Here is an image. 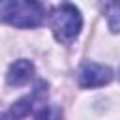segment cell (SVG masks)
<instances>
[{
  "label": "cell",
  "instance_id": "7a4b0ae2",
  "mask_svg": "<svg viewBox=\"0 0 120 120\" xmlns=\"http://www.w3.org/2000/svg\"><path fill=\"white\" fill-rule=\"evenodd\" d=\"M49 26L60 43H71L82 28V17L73 4L64 2L51 11Z\"/></svg>",
  "mask_w": 120,
  "mask_h": 120
},
{
  "label": "cell",
  "instance_id": "277c9868",
  "mask_svg": "<svg viewBox=\"0 0 120 120\" xmlns=\"http://www.w3.org/2000/svg\"><path fill=\"white\" fill-rule=\"evenodd\" d=\"M32 77H34V64L30 60H24V58L15 60L9 66L8 75H6L9 86H22V84L30 82Z\"/></svg>",
  "mask_w": 120,
  "mask_h": 120
},
{
  "label": "cell",
  "instance_id": "6da1fadb",
  "mask_svg": "<svg viewBox=\"0 0 120 120\" xmlns=\"http://www.w3.org/2000/svg\"><path fill=\"white\" fill-rule=\"evenodd\" d=\"M45 9L39 0H0V21L17 28H36L43 22Z\"/></svg>",
  "mask_w": 120,
  "mask_h": 120
},
{
  "label": "cell",
  "instance_id": "3957f363",
  "mask_svg": "<svg viewBox=\"0 0 120 120\" xmlns=\"http://www.w3.org/2000/svg\"><path fill=\"white\" fill-rule=\"evenodd\" d=\"M111 79H112L111 68L98 62H84L77 71V81L82 88H98L111 82Z\"/></svg>",
  "mask_w": 120,
  "mask_h": 120
},
{
  "label": "cell",
  "instance_id": "5b68a950",
  "mask_svg": "<svg viewBox=\"0 0 120 120\" xmlns=\"http://www.w3.org/2000/svg\"><path fill=\"white\" fill-rule=\"evenodd\" d=\"M101 9L107 15L109 28L120 32V0H101Z\"/></svg>",
  "mask_w": 120,
  "mask_h": 120
}]
</instances>
